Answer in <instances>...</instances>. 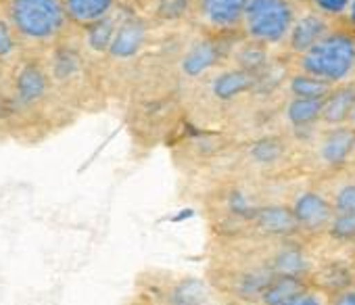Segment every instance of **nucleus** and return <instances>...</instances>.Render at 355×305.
I'll return each mask as SVG.
<instances>
[{
    "label": "nucleus",
    "mask_w": 355,
    "mask_h": 305,
    "mask_svg": "<svg viewBox=\"0 0 355 305\" xmlns=\"http://www.w3.org/2000/svg\"><path fill=\"white\" fill-rule=\"evenodd\" d=\"M5 17L26 46H49L69 26L61 0H7Z\"/></svg>",
    "instance_id": "obj_1"
},
{
    "label": "nucleus",
    "mask_w": 355,
    "mask_h": 305,
    "mask_svg": "<svg viewBox=\"0 0 355 305\" xmlns=\"http://www.w3.org/2000/svg\"><path fill=\"white\" fill-rule=\"evenodd\" d=\"M132 293L157 305H214V293L203 278L167 268L140 270Z\"/></svg>",
    "instance_id": "obj_2"
},
{
    "label": "nucleus",
    "mask_w": 355,
    "mask_h": 305,
    "mask_svg": "<svg viewBox=\"0 0 355 305\" xmlns=\"http://www.w3.org/2000/svg\"><path fill=\"white\" fill-rule=\"evenodd\" d=\"M301 67L305 73L326 82L343 80L355 67V42L345 34L322 36L303 51Z\"/></svg>",
    "instance_id": "obj_3"
},
{
    "label": "nucleus",
    "mask_w": 355,
    "mask_h": 305,
    "mask_svg": "<svg viewBox=\"0 0 355 305\" xmlns=\"http://www.w3.org/2000/svg\"><path fill=\"white\" fill-rule=\"evenodd\" d=\"M243 26L255 42H280L293 28V9L286 0H247Z\"/></svg>",
    "instance_id": "obj_4"
},
{
    "label": "nucleus",
    "mask_w": 355,
    "mask_h": 305,
    "mask_svg": "<svg viewBox=\"0 0 355 305\" xmlns=\"http://www.w3.org/2000/svg\"><path fill=\"white\" fill-rule=\"evenodd\" d=\"M247 0H191L195 19L214 32L234 30L243 24Z\"/></svg>",
    "instance_id": "obj_5"
},
{
    "label": "nucleus",
    "mask_w": 355,
    "mask_h": 305,
    "mask_svg": "<svg viewBox=\"0 0 355 305\" xmlns=\"http://www.w3.org/2000/svg\"><path fill=\"white\" fill-rule=\"evenodd\" d=\"M49 88L44 69L36 63H26L13 78V103L17 109H30L42 101Z\"/></svg>",
    "instance_id": "obj_6"
},
{
    "label": "nucleus",
    "mask_w": 355,
    "mask_h": 305,
    "mask_svg": "<svg viewBox=\"0 0 355 305\" xmlns=\"http://www.w3.org/2000/svg\"><path fill=\"white\" fill-rule=\"evenodd\" d=\"M291 209H293L297 228L307 230V232H320V230L328 228V224L332 220V214H334L332 203H328L318 193L301 195Z\"/></svg>",
    "instance_id": "obj_7"
},
{
    "label": "nucleus",
    "mask_w": 355,
    "mask_h": 305,
    "mask_svg": "<svg viewBox=\"0 0 355 305\" xmlns=\"http://www.w3.org/2000/svg\"><path fill=\"white\" fill-rule=\"evenodd\" d=\"M251 224L257 232H261L266 236H291L299 230L293 209L284 207V205L257 207L251 218Z\"/></svg>",
    "instance_id": "obj_8"
},
{
    "label": "nucleus",
    "mask_w": 355,
    "mask_h": 305,
    "mask_svg": "<svg viewBox=\"0 0 355 305\" xmlns=\"http://www.w3.org/2000/svg\"><path fill=\"white\" fill-rule=\"evenodd\" d=\"M144 38H146V26L140 19L130 17L117 26L107 53L115 59H130L142 49Z\"/></svg>",
    "instance_id": "obj_9"
},
{
    "label": "nucleus",
    "mask_w": 355,
    "mask_h": 305,
    "mask_svg": "<svg viewBox=\"0 0 355 305\" xmlns=\"http://www.w3.org/2000/svg\"><path fill=\"white\" fill-rule=\"evenodd\" d=\"M67 21L82 30L105 19L115 9L117 0H61Z\"/></svg>",
    "instance_id": "obj_10"
},
{
    "label": "nucleus",
    "mask_w": 355,
    "mask_h": 305,
    "mask_svg": "<svg viewBox=\"0 0 355 305\" xmlns=\"http://www.w3.org/2000/svg\"><path fill=\"white\" fill-rule=\"evenodd\" d=\"M309 284L303 280V276H286V274H276L272 280L266 284V288L259 295L257 305H282L301 293H305Z\"/></svg>",
    "instance_id": "obj_11"
},
{
    "label": "nucleus",
    "mask_w": 355,
    "mask_h": 305,
    "mask_svg": "<svg viewBox=\"0 0 355 305\" xmlns=\"http://www.w3.org/2000/svg\"><path fill=\"white\" fill-rule=\"evenodd\" d=\"M355 146V130L351 128H336L334 132H330L322 146H320V155L324 159V164L328 166H338L343 164Z\"/></svg>",
    "instance_id": "obj_12"
},
{
    "label": "nucleus",
    "mask_w": 355,
    "mask_h": 305,
    "mask_svg": "<svg viewBox=\"0 0 355 305\" xmlns=\"http://www.w3.org/2000/svg\"><path fill=\"white\" fill-rule=\"evenodd\" d=\"M353 107H355V88L353 86L328 92L322 101L320 119L326 123H340L351 115Z\"/></svg>",
    "instance_id": "obj_13"
},
{
    "label": "nucleus",
    "mask_w": 355,
    "mask_h": 305,
    "mask_svg": "<svg viewBox=\"0 0 355 305\" xmlns=\"http://www.w3.org/2000/svg\"><path fill=\"white\" fill-rule=\"evenodd\" d=\"M253 84H255V71H249V69L241 67V69H232V71L222 73L214 84V92H216L218 98L228 101V98L249 90Z\"/></svg>",
    "instance_id": "obj_14"
},
{
    "label": "nucleus",
    "mask_w": 355,
    "mask_h": 305,
    "mask_svg": "<svg viewBox=\"0 0 355 305\" xmlns=\"http://www.w3.org/2000/svg\"><path fill=\"white\" fill-rule=\"evenodd\" d=\"M322 36H326V24L315 15H307L301 21H297L295 28L291 30V46L303 53L311 44H315Z\"/></svg>",
    "instance_id": "obj_15"
},
{
    "label": "nucleus",
    "mask_w": 355,
    "mask_h": 305,
    "mask_svg": "<svg viewBox=\"0 0 355 305\" xmlns=\"http://www.w3.org/2000/svg\"><path fill=\"white\" fill-rule=\"evenodd\" d=\"M218 59H220V46H218L216 42L207 40V42L197 44V46L187 55L182 67H184V71H187L189 76H199V73H203L205 69H209L211 65H216Z\"/></svg>",
    "instance_id": "obj_16"
},
{
    "label": "nucleus",
    "mask_w": 355,
    "mask_h": 305,
    "mask_svg": "<svg viewBox=\"0 0 355 305\" xmlns=\"http://www.w3.org/2000/svg\"><path fill=\"white\" fill-rule=\"evenodd\" d=\"M322 101L324 98H303V96H297L288 105V119H291V123L297 125V128H303V125H309L315 119H320Z\"/></svg>",
    "instance_id": "obj_17"
},
{
    "label": "nucleus",
    "mask_w": 355,
    "mask_h": 305,
    "mask_svg": "<svg viewBox=\"0 0 355 305\" xmlns=\"http://www.w3.org/2000/svg\"><path fill=\"white\" fill-rule=\"evenodd\" d=\"M115 30H117V26L113 24L111 15H107L105 19L92 24L90 28H86L88 46H90L94 53H105V51H109V44H111V40H113Z\"/></svg>",
    "instance_id": "obj_18"
},
{
    "label": "nucleus",
    "mask_w": 355,
    "mask_h": 305,
    "mask_svg": "<svg viewBox=\"0 0 355 305\" xmlns=\"http://www.w3.org/2000/svg\"><path fill=\"white\" fill-rule=\"evenodd\" d=\"M291 90H293L295 96H303V98H324L330 92V82L305 73V76H297L291 82Z\"/></svg>",
    "instance_id": "obj_19"
},
{
    "label": "nucleus",
    "mask_w": 355,
    "mask_h": 305,
    "mask_svg": "<svg viewBox=\"0 0 355 305\" xmlns=\"http://www.w3.org/2000/svg\"><path fill=\"white\" fill-rule=\"evenodd\" d=\"M328 230L336 241H355V211H334Z\"/></svg>",
    "instance_id": "obj_20"
},
{
    "label": "nucleus",
    "mask_w": 355,
    "mask_h": 305,
    "mask_svg": "<svg viewBox=\"0 0 355 305\" xmlns=\"http://www.w3.org/2000/svg\"><path fill=\"white\" fill-rule=\"evenodd\" d=\"M19 40L11 28V24L7 21V17L3 15L0 17V61H3L5 65L9 61H13L19 53Z\"/></svg>",
    "instance_id": "obj_21"
},
{
    "label": "nucleus",
    "mask_w": 355,
    "mask_h": 305,
    "mask_svg": "<svg viewBox=\"0 0 355 305\" xmlns=\"http://www.w3.org/2000/svg\"><path fill=\"white\" fill-rule=\"evenodd\" d=\"M263 59H266V53H263L261 42H255V40H253L251 44H247V46H243V49L239 51V63H241L243 69L255 71V69L263 63Z\"/></svg>",
    "instance_id": "obj_22"
},
{
    "label": "nucleus",
    "mask_w": 355,
    "mask_h": 305,
    "mask_svg": "<svg viewBox=\"0 0 355 305\" xmlns=\"http://www.w3.org/2000/svg\"><path fill=\"white\" fill-rule=\"evenodd\" d=\"M280 152H282V146L276 140H261V142L253 144L251 157L257 164H272L280 157Z\"/></svg>",
    "instance_id": "obj_23"
},
{
    "label": "nucleus",
    "mask_w": 355,
    "mask_h": 305,
    "mask_svg": "<svg viewBox=\"0 0 355 305\" xmlns=\"http://www.w3.org/2000/svg\"><path fill=\"white\" fill-rule=\"evenodd\" d=\"M332 211H355V184H347L336 193Z\"/></svg>",
    "instance_id": "obj_24"
},
{
    "label": "nucleus",
    "mask_w": 355,
    "mask_h": 305,
    "mask_svg": "<svg viewBox=\"0 0 355 305\" xmlns=\"http://www.w3.org/2000/svg\"><path fill=\"white\" fill-rule=\"evenodd\" d=\"M326 305H355V284H345L336 288L330 299H326Z\"/></svg>",
    "instance_id": "obj_25"
},
{
    "label": "nucleus",
    "mask_w": 355,
    "mask_h": 305,
    "mask_svg": "<svg viewBox=\"0 0 355 305\" xmlns=\"http://www.w3.org/2000/svg\"><path fill=\"white\" fill-rule=\"evenodd\" d=\"M282 305H326V299L315 288L309 286L305 293H301L299 297H295V299H291V301H286Z\"/></svg>",
    "instance_id": "obj_26"
},
{
    "label": "nucleus",
    "mask_w": 355,
    "mask_h": 305,
    "mask_svg": "<svg viewBox=\"0 0 355 305\" xmlns=\"http://www.w3.org/2000/svg\"><path fill=\"white\" fill-rule=\"evenodd\" d=\"M349 0H315V5L326 13H338L347 7Z\"/></svg>",
    "instance_id": "obj_27"
},
{
    "label": "nucleus",
    "mask_w": 355,
    "mask_h": 305,
    "mask_svg": "<svg viewBox=\"0 0 355 305\" xmlns=\"http://www.w3.org/2000/svg\"><path fill=\"white\" fill-rule=\"evenodd\" d=\"M123 305H157V303H153V301H148V299H142V297H138V295H130L125 301H123Z\"/></svg>",
    "instance_id": "obj_28"
},
{
    "label": "nucleus",
    "mask_w": 355,
    "mask_h": 305,
    "mask_svg": "<svg viewBox=\"0 0 355 305\" xmlns=\"http://www.w3.org/2000/svg\"><path fill=\"white\" fill-rule=\"evenodd\" d=\"M5 67H7V65H5L3 61H0V86H3V73H5Z\"/></svg>",
    "instance_id": "obj_29"
},
{
    "label": "nucleus",
    "mask_w": 355,
    "mask_h": 305,
    "mask_svg": "<svg viewBox=\"0 0 355 305\" xmlns=\"http://www.w3.org/2000/svg\"><path fill=\"white\" fill-rule=\"evenodd\" d=\"M351 119H353V123H355V107H353V111H351V115H349Z\"/></svg>",
    "instance_id": "obj_30"
},
{
    "label": "nucleus",
    "mask_w": 355,
    "mask_h": 305,
    "mask_svg": "<svg viewBox=\"0 0 355 305\" xmlns=\"http://www.w3.org/2000/svg\"><path fill=\"white\" fill-rule=\"evenodd\" d=\"M353 272H355V251H353Z\"/></svg>",
    "instance_id": "obj_31"
},
{
    "label": "nucleus",
    "mask_w": 355,
    "mask_h": 305,
    "mask_svg": "<svg viewBox=\"0 0 355 305\" xmlns=\"http://www.w3.org/2000/svg\"><path fill=\"white\" fill-rule=\"evenodd\" d=\"M353 21H355V3H353Z\"/></svg>",
    "instance_id": "obj_32"
}]
</instances>
